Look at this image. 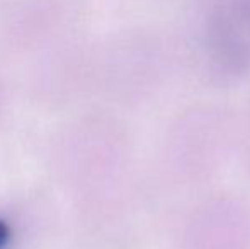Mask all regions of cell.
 <instances>
[{
  "label": "cell",
  "instance_id": "1",
  "mask_svg": "<svg viewBox=\"0 0 250 249\" xmlns=\"http://www.w3.org/2000/svg\"><path fill=\"white\" fill-rule=\"evenodd\" d=\"M9 241H10V229L7 226V222L0 220V249L5 248Z\"/></svg>",
  "mask_w": 250,
  "mask_h": 249
}]
</instances>
